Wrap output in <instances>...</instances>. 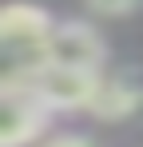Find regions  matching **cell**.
<instances>
[{
    "mask_svg": "<svg viewBox=\"0 0 143 147\" xmlns=\"http://www.w3.org/2000/svg\"><path fill=\"white\" fill-rule=\"evenodd\" d=\"M56 16L32 0H8L0 8V48H4V80H28L48 64Z\"/></svg>",
    "mask_w": 143,
    "mask_h": 147,
    "instance_id": "obj_1",
    "label": "cell"
},
{
    "mask_svg": "<svg viewBox=\"0 0 143 147\" xmlns=\"http://www.w3.org/2000/svg\"><path fill=\"white\" fill-rule=\"evenodd\" d=\"M52 115L56 111L40 99V92L28 80H4V88H0V147H36L48 135Z\"/></svg>",
    "mask_w": 143,
    "mask_h": 147,
    "instance_id": "obj_2",
    "label": "cell"
},
{
    "mask_svg": "<svg viewBox=\"0 0 143 147\" xmlns=\"http://www.w3.org/2000/svg\"><path fill=\"white\" fill-rule=\"evenodd\" d=\"M103 60H107V44L92 20H56L48 64L76 68V72H103Z\"/></svg>",
    "mask_w": 143,
    "mask_h": 147,
    "instance_id": "obj_3",
    "label": "cell"
},
{
    "mask_svg": "<svg viewBox=\"0 0 143 147\" xmlns=\"http://www.w3.org/2000/svg\"><path fill=\"white\" fill-rule=\"evenodd\" d=\"M103 72H76V68H60V64H44L36 76H28V84L40 92L52 111H88L95 88H99Z\"/></svg>",
    "mask_w": 143,
    "mask_h": 147,
    "instance_id": "obj_4",
    "label": "cell"
},
{
    "mask_svg": "<svg viewBox=\"0 0 143 147\" xmlns=\"http://www.w3.org/2000/svg\"><path fill=\"white\" fill-rule=\"evenodd\" d=\"M139 107H143V84L139 80H131L123 72H115V76L103 72L92 103H88V115L99 123H119V119H131Z\"/></svg>",
    "mask_w": 143,
    "mask_h": 147,
    "instance_id": "obj_5",
    "label": "cell"
},
{
    "mask_svg": "<svg viewBox=\"0 0 143 147\" xmlns=\"http://www.w3.org/2000/svg\"><path fill=\"white\" fill-rule=\"evenodd\" d=\"M143 0H84V8L92 12V16H127V12H135Z\"/></svg>",
    "mask_w": 143,
    "mask_h": 147,
    "instance_id": "obj_6",
    "label": "cell"
},
{
    "mask_svg": "<svg viewBox=\"0 0 143 147\" xmlns=\"http://www.w3.org/2000/svg\"><path fill=\"white\" fill-rule=\"evenodd\" d=\"M36 147H95V143H92V135H84V131H52Z\"/></svg>",
    "mask_w": 143,
    "mask_h": 147,
    "instance_id": "obj_7",
    "label": "cell"
}]
</instances>
